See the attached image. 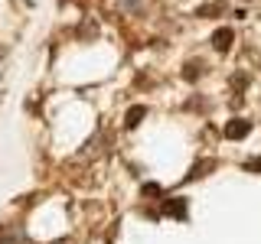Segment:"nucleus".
Instances as JSON below:
<instances>
[{
  "label": "nucleus",
  "mask_w": 261,
  "mask_h": 244,
  "mask_svg": "<svg viewBox=\"0 0 261 244\" xmlns=\"http://www.w3.org/2000/svg\"><path fill=\"white\" fill-rule=\"evenodd\" d=\"M248 130H251V124L245 117H232L225 124V137L228 140H242V137H248Z\"/></svg>",
  "instance_id": "nucleus-1"
},
{
  "label": "nucleus",
  "mask_w": 261,
  "mask_h": 244,
  "mask_svg": "<svg viewBox=\"0 0 261 244\" xmlns=\"http://www.w3.org/2000/svg\"><path fill=\"white\" fill-rule=\"evenodd\" d=\"M232 39H235V33L222 26V29H216V36H212V46L219 49V52H228V46H232Z\"/></svg>",
  "instance_id": "nucleus-2"
},
{
  "label": "nucleus",
  "mask_w": 261,
  "mask_h": 244,
  "mask_svg": "<svg viewBox=\"0 0 261 244\" xmlns=\"http://www.w3.org/2000/svg\"><path fill=\"white\" fill-rule=\"evenodd\" d=\"M209 169H216V160H199V163H196V166L190 169V176H186L183 182H190V179H202V176L209 173Z\"/></svg>",
  "instance_id": "nucleus-3"
},
{
  "label": "nucleus",
  "mask_w": 261,
  "mask_h": 244,
  "mask_svg": "<svg viewBox=\"0 0 261 244\" xmlns=\"http://www.w3.org/2000/svg\"><path fill=\"white\" fill-rule=\"evenodd\" d=\"M118 7L124 13H130V16H137V13L144 10V0H118Z\"/></svg>",
  "instance_id": "nucleus-4"
},
{
  "label": "nucleus",
  "mask_w": 261,
  "mask_h": 244,
  "mask_svg": "<svg viewBox=\"0 0 261 244\" xmlns=\"http://www.w3.org/2000/svg\"><path fill=\"white\" fill-rule=\"evenodd\" d=\"M144 114H147V108H130V111H127V120H124V127H137V124H141V117H144Z\"/></svg>",
  "instance_id": "nucleus-5"
},
{
  "label": "nucleus",
  "mask_w": 261,
  "mask_h": 244,
  "mask_svg": "<svg viewBox=\"0 0 261 244\" xmlns=\"http://www.w3.org/2000/svg\"><path fill=\"white\" fill-rule=\"evenodd\" d=\"M163 211H170V215H176V218H183L186 215V208H183V199H176V202H170Z\"/></svg>",
  "instance_id": "nucleus-6"
},
{
  "label": "nucleus",
  "mask_w": 261,
  "mask_h": 244,
  "mask_svg": "<svg viewBox=\"0 0 261 244\" xmlns=\"http://www.w3.org/2000/svg\"><path fill=\"white\" fill-rule=\"evenodd\" d=\"M199 69H202L199 62H190V65H186V72H183V75H186V78H199Z\"/></svg>",
  "instance_id": "nucleus-7"
},
{
  "label": "nucleus",
  "mask_w": 261,
  "mask_h": 244,
  "mask_svg": "<svg viewBox=\"0 0 261 244\" xmlns=\"http://www.w3.org/2000/svg\"><path fill=\"white\" fill-rule=\"evenodd\" d=\"M245 169H258L261 173V160H245Z\"/></svg>",
  "instance_id": "nucleus-8"
}]
</instances>
